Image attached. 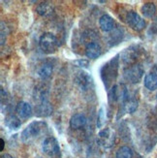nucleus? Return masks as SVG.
Listing matches in <instances>:
<instances>
[{
  "mask_svg": "<svg viewBox=\"0 0 157 158\" xmlns=\"http://www.w3.org/2000/svg\"><path fill=\"white\" fill-rule=\"evenodd\" d=\"M144 84L145 86L151 91L157 89V71L151 70L149 73H147L145 77Z\"/></svg>",
  "mask_w": 157,
  "mask_h": 158,
  "instance_id": "12",
  "label": "nucleus"
},
{
  "mask_svg": "<svg viewBox=\"0 0 157 158\" xmlns=\"http://www.w3.org/2000/svg\"><path fill=\"white\" fill-rule=\"evenodd\" d=\"M39 45L41 50L48 54L56 52L59 48L57 38L51 32H46L41 36L39 40Z\"/></svg>",
  "mask_w": 157,
  "mask_h": 158,
  "instance_id": "2",
  "label": "nucleus"
},
{
  "mask_svg": "<svg viewBox=\"0 0 157 158\" xmlns=\"http://www.w3.org/2000/svg\"><path fill=\"white\" fill-rule=\"evenodd\" d=\"M43 152L49 156H56L59 153L60 148L57 140L53 137H49L43 143Z\"/></svg>",
  "mask_w": 157,
  "mask_h": 158,
  "instance_id": "7",
  "label": "nucleus"
},
{
  "mask_svg": "<svg viewBox=\"0 0 157 158\" xmlns=\"http://www.w3.org/2000/svg\"><path fill=\"white\" fill-rule=\"evenodd\" d=\"M16 113L22 118H28L32 114V107L29 103L22 101L16 107Z\"/></svg>",
  "mask_w": 157,
  "mask_h": 158,
  "instance_id": "9",
  "label": "nucleus"
},
{
  "mask_svg": "<svg viewBox=\"0 0 157 158\" xmlns=\"http://www.w3.org/2000/svg\"><path fill=\"white\" fill-rule=\"evenodd\" d=\"M115 141V134L111 128H105L98 133L97 142L104 148H110L114 146Z\"/></svg>",
  "mask_w": 157,
  "mask_h": 158,
  "instance_id": "4",
  "label": "nucleus"
},
{
  "mask_svg": "<svg viewBox=\"0 0 157 158\" xmlns=\"http://www.w3.org/2000/svg\"><path fill=\"white\" fill-rule=\"evenodd\" d=\"M117 70H118L117 57H115V59H112L110 62L103 67V69H102V78H103L107 87H109V84L113 81L114 74L117 75Z\"/></svg>",
  "mask_w": 157,
  "mask_h": 158,
  "instance_id": "5",
  "label": "nucleus"
},
{
  "mask_svg": "<svg viewBox=\"0 0 157 158\" xmlns=\"http://www.w3.org/2000/svg\"><path fill=\"white\" fill-rule=\"evenodd\" d=\"M138 56V51L136 49H133V48H130V49L125 50V52L122 54V58H123L124 62L130 65H133V63L137 59Z\"/></svg>",
  "mask_w": 157,
  "mask_h": 158,
  "instance_id": "16",
  "label": "nucleus"
},
{
  "mask_svg": "<svg viewBox=\"0 0 157 158\" xmlns=\"http://www.w3.org/2000/svg\"><path fill=\"white\" fill-rule=\"evenodd\" d=\"M52 71H53V67L52 64L50 63H45L41 66L39 69H38V76L43 79V80H46L48 78H50L52 74Z\"/></svg>",
  "mask_w": 157,
  "mask_h": 158,
  "instance_id": "18",
  "label": "nucleus"
},
{
  "mask_svg": "<svg viewBox=\"0 0 157 158\" xmlns=\"http://www.w3.org/2000/svg\"><path fill=\"white\" fill-rule=\"evenodd\" d=\"M1 158H13L10 154H7V153H5V154H2L1 155Z\"/></svg>",
  "mask_w": 157,
  "mask_h": 158,
  "instance_id": "24",
  "label": "nucleus"
},
{
  "mask_svg": "<svg viewBox=\"0 0 157 158\" xmlns=\"http://www.w3.org/2000/svg\"><path fill=\"white\" fill-rule=\"evenodd\" d=\"M141 12L146 18H152L156 13V7L153 3H146L142 6Z\"/></svg>",
  "mask_w": 157,
  "mask_h": 158,
  "instance_id": "19",
  "label": "nucleus"
},
{
  "mask_svg": "<svg viewBox=\"0 0 157 158\" xmlns=\"http://www.w3.org/2000/svg\"><path fill=\"white\" fill-rule=\"evenodd\" d=\"M126 22L136 31H142L146 27V22L138 13L134 11L128 12L126 16Z\"/></svg>",
  "mask_w": 157,
  "mask_h": 158,
  "instance_id": "6",
  "label": "nucleus"
},
{
  "mask_svg": "<svg viewBox=\"0 0 157 158\" xmlns=\"http://www.w3.org/2000/svg\"><path fill=\"white\" fill-rule=\"evenodd\" d=\"M102 49L97 42H89L85 47V56L88 58L95 59L101 56Z\"/></svg>",
  "mask_w": 157,
  "mask_h": 158,
  "instance_id": "8",
  "label": "nucleus"
},
{
  "mask_svg": "<svg viewBox=\"0 0 157 158\" xmlns=\"http://www.w3.org/2000/svg\"><path fill=\"white\" fill-rule=\"evenodd\" d=\"M143 75H144V69L140 64H133L128 66L123 72L124 79L132 84H138L141 81Z\"/></svg>",
  "mask_w": 157,
  "mask_h": 158,
  "instance_id": "3",
  "label": "nucleus"
},
{
  "mask_svg": "<svg viewBox=\"0 0 157 158\" xmlns=\"http://www.w3.org/2000/svg\"><path fill=\"white\" fill-rule=\"evenodd\" d=\"M0 142H1V148H0V150H1V152H3V149H4V145H5V142H4V140H3V139L0 140Z\"/></svg>",
  "mask_w": 157,
  "mask_h": 158,
  "instance_id": "23",
  "label": "nucleus"
},
{
  "mask_svg": "<svg viewBox=\"0 0 157 158\" xmlns=\"http://www.w3.org/2000/svg\"><path fill=\"white\" fill-rule=\"evenodd\" d=\"M5 125L11 130H18L22 126V121L15 114H8L4 119Z\"/></svg>",
  "mask_w": 157,
  "mask_h": 158,
  "instance_id": "15",
  "label": "nucleus"
},
{
  "mask_svg": "<svg viewBox=\"0 0 157 158\" xmlns=\"http://www.w3.org/2000/svg\"><path fill=\"white\" fill-rule=\"evenodd\" d=\"M47 129L46 123L43 121H33L27 126L22 133V140L23 143H30L36 138L40 137V135Z\"/></svg>",
  "mask_w": 157,
  "mask_h": 158,
  "instance_id": "1",
  "label": "nucleus"
},
{
  "mask_svg": "<svg viewBox=\"0 0 157 158\" xmlns=\"http://www.w3.org/2000/svg\"><path fill=\"white\" fill-rule=\"evenodd\" d=\"M36 10L40 16L48 17L53 13V6L50 2H42L37 6Z\"/></svg>",
  "mask_w": 157,
  "mask_h": 158,
  "instance_id": "17",
  "label": "nucleus"
},
{
  "mask_svg": "<svg viewBox=\"0 0 157 158\" xmlns=\"http://www.w3.org/2000/svg\"><path fill=\"white\" fill-rule=\"evenodd\" d=\"M87 119L85 115L83 114H74L70 119V126L72 129H81L86 125Z\"/></svg>",
  "mask_w": 157,
  "mask_h": 158,
  "instance_id": "11",
  "label": "nucleus"
},
{
  "mask_svg": "<svg viewBox=\"0 0 157 158\" xmlns=\"http://www.w3.org/2000/svg\"><path fill=\"white\" fill-rule=\"evenodd\" d=\"M36 111L39 116H49L52 113V107L49 101L43 98L40 104L37 106Z\"/></svg>",
  "mask_w": 157,
  "mask_h": 158,
  "instance_id": "13",
  "label": "nucleus"
},
{
  "mask_svg": "<svg viewBox=\"0 0 157 158\" xmlns=\"http://www.w3.org/2000/svg\"><path fill=\"white\" fill-rule=\"evenodd\" d=\"M75 81H76L77 85L81 89H84V90H86V89H88V87L90 86L91 82H92L91 77L87 73H85L84 71H81V72L78 73L77 77H76V80H75Z\"/></svg>",
  "mask_w": 157,
  "mask_h": 158,
  "instance_id": "10",
  "label": "nucleus"
},
{
  "mask_svg": "<svg viewBox=\"0 0 157 158\" xmlns=\"http://www.w3.org/2000/svg\"><path fill=\"white\" fill-rule=\"evenodd\" d=\"M138 108V101L135 99H128L127 101L123 102V109L127 113H134Z\"/></svg>",
  "mask_w": 157,
  "mask_h": 158,
  "instance_id": "20",
  "label": "nucleus"
},
{
  "mask_svg": "<svg viewBox=\"0 0 157 158\" xmlns=\"http://www.w3.org/2000/svg\"><path fill=\"white\" fill-rule=\"evenodd\" d=\"M75 64L78 65V66H80V67H86V66L88 65V61L81 59V60H78V61H76V62H75Z\"/></svg>",
  "mask_w": 157,
  "mask_h": 158,
  "instance_id": "22",
  "label": "nucleus"
},
{
  "mask_svg": "<svg viewBox=\"0 0 157 158\" xmlns=\"http://www.w3.org/2000/svg\"><path fill=\"white\" fill-rule=\"evenodd\" d=\"M99 25H100V28L103 31L110 32L114 27V19L109 15H103L99 19Z\"/></svg>",
  "mask_w": 157,
  "mask_h": 158,
  "instance_id": "14",
  "label": "nucleus"
},
{
  "mask_svg": "<svg viewBox=\"0 0 157 158\" xmlns=\"http://www.w3.org/2000/svg\"><path fill=\"white\" fill-rule=\"evenodd\" d=\"M132 149L126 146L119 148L117 152V158H132Z\"/></svg>",
  "mask_w": 157,
  "mask_h": 158,
  "instance_id": "21",
  "label": "nucleus"
}]
</instances>
